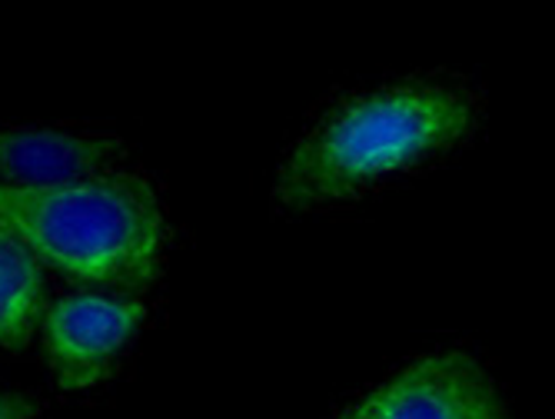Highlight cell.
<instances>
[{
    "label": "cell",
    "instance_id": "cell-1",
    "mask_svg": "<svg viewBox=\"0 0 555 419\" xmlns=\"http://www.w3.org/2000/svg\"><path fill=\"white\" fill-rule=\"evenodd\" d=\"M486 93L466 77H399L336 97L289 147L273 206L310 214L420 174L473 140Z\"/></svg>",
    "mask_w": 555,
    "mask_h": 419
},
{
    "label": "cell",
    "instance_id": "cell-2",
    "mask_svg": "<svg viewBox=\"0 0 555 419\" xmlns=\"http://www.w3.org/2000/svg\"><path fill=\"white\" fill-rule=\"evenodd\" d=\"M0 224L37 259L90 287L140 290L164 264V206L150 180L127 170L57 187H0Z\"/></svg>",
    "mask_w": 555,
    "mask_h": 419
},
{
    "label": "cell",
    "instance_id": "cell-3",
    "mask_svg": "<svg viewBox=\"0 0 555 419\" xmlns=\"http://www.w3.org/2000/svg\"><path fill=\"white\" fill-rule=\"evenodd\" d=\"M339 419H513L469 353H429L352 403Z\"/></svg>",
    "mask_w": 555,
    "mask_h": 419
},
{
    "label": "cell",
    "instance_id": "cell-4",
    "mask_svg": "<svg viewBox=\"0 0 555 419\" xmlns=\"http://www.w3.org/2000/svg\"><path fill=\"white\" fill-rule=\"evenodd\" d=\"M143 320L146 306L124 293H74L50 306L43 333L61 390H87L107 380Z\"/></svg>",
    "mask_w": 555,
    "mask_h": 419
},
{
    "label": "cell",
    "instance_id": "cell-5",
    "mask_svg": "<svg viewBox=\"0 0 555 419\" xmlns=\"http://www.w3.org/2000/svg\"><path fill=\"white\" fill-rule=\"evenodd\" d=\"M124 153L117 137L37 130H0V177L11 187H57L114 170Z\"/></svg>",
    "mask_w": 555,
    "mask_h": 419
},
{
    "label": "cell",
    "instance_id": "cell-6",
    "mask_svg": "<svg viewBox=\"0 0 555 419\" xmlns=\"http://www.w3.org/2000/svg\"><path fill=\"white\" fill-rule=\"evenodd\" d=\"M43 306V274L34 250L0 224V346L24 350Z\"/></svg>",
    "mask_w": 555,
    "mask_h": 419
},
{
    "label": "cell",
    "instance_id": "cell-7",
    "mask_svg": "<svg viewBox=\"0 0 555 419\" xmlns=\"http://www.w3.org/2000/svg\"><path fill=\"white\" fill-rule=\"evenodd\" d=\"M43 412V403L21 393H0V419H37Z\"/></svg>",
    "mask_w": 555,
    "mask_h": 419
}]
</instances>
